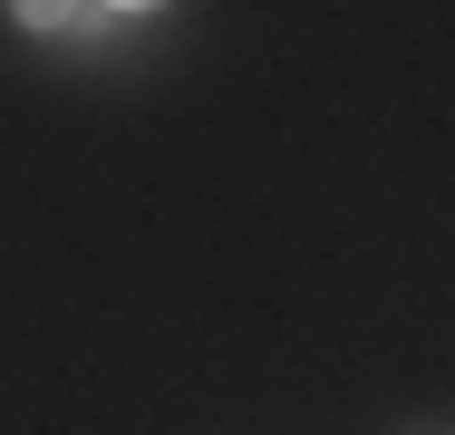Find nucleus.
<instances>
[{
	"mask_svg": "<svg viewBox=\"0 0 455 435\" xmlns=\"http://www.w3.org/2000/svg\"><path fill=\"white\" fill-rule=\"evenodd\" d=\"M29 29H88V0H10Z\"/></svg>",
	"mask_w": 455,
	"mask_h": 435,
	"instance_id": "nucleus-1",
	"label": "nucleus"
},
{
	"mask_svg": "<svg viewBox=\"0 0 455 435\" xmlns=\"http://www.w3.org/2000/svg\"><path fill=\"white\" fill-rule=\"evenodd\" d=\"M107 10H156V0H107Z\"/></svg>",
	"mask_w": 455,
	"mask_h": 435,
	"instance_id": "nucleus-2",
	"label": "nucleus"
}]
</instances>
